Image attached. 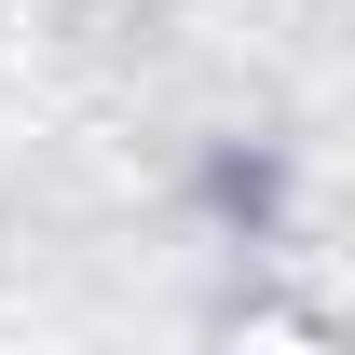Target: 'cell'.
I'll return each mask as SVG.
<instances>
[{"label":"cell","mask_w":355,"mask_h":355,"mask_svg":"<svg viewBox=\"0 0 355 355\" xmlns=\"http://www.w3.org/2000/svg\"><path fill=\"white\" fill-rule=\"evenodd\" d=\"M246 355H328L314 314H246Z\"/></svg>","instance_id":"6da1fadb"}]
</instances>
